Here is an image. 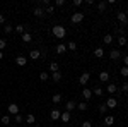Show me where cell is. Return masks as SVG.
Wrapping results in <instances>:
<instances>
[{"mask_svg": "<svg viewBox=\"0 0 128 127\" xmlns=\"http://www.w3.org/2000/svg\"><path fill=\"white\" fill-rule=\"evenodd\" d=\"M51 33H53V36H55V38L63 39L65 36H67V28H65V26H62V24H56V26H53Z\"/></svg>", "mask_w": 128, "mask_h": 127, "instance_id": "6da1fadb", "label": "cell"}, {"mask_svg": "<svg viewBox=\"0 0 128 127\" xmlns=\"http://www.w3.org/2000/svg\"><path fill=\"white\" fill-rule=\"evenodd\" d=\"M104 103H106L108 110H113V108H116V107H118V98H116V96H109L108 100L104 101Z\"/></svg>", "mask_w": 128, "mask_h": 127, "instance_id": "7a4b0ae2", "label": "cell"}, {"mask_svg": "<svg viewBox=\"0 0 128 127\" xmlns=\"http://www.w3.org/2000/svg\"><path fill=\"white\" fill-rule=\"evenodd\" d=\"M84 17H86V16H84L82 12H74V14H72V17H70V21H72L74 24H79V22L84 21Z\"/></svg>", "mask_w": 128, "mask_h": 127, "instance_id": "3957f363", "label": "cell"}, {"mask_svg": "<svg viewBox=\"0 0 128 127\" xmlns=\"http://www.w3.org/2000/svg\"><path fill=\"white\" fill-rule=\"evenodd\" d=\"M19 112H20V110H19V107H17L16 103H10L9 107H7V113H9V115H14V117H16Z\"/></svg>", "mask_w": 128, "mask_h": 127, "instance_id": "277c9868", "label": "cell"}, {"mask_svg": "<svg viewBox=\"0 0 128 127\" xmlns=\"http://www.w3.org/2000/svg\"><path fill=\"white\" fill-rule=\"evenodd\" d=\"M116 17H118V21L121 22V24H123V28H125V26H128V17H126V12H123V10H121V12H118V14H116Z\"/></svg>", "mask_w": 128, "mask_h": 127, "instance_id": "5b68a950", "label": "cell"}, {"mask_svg": "<svg viewBox=\"0 0 128 127\" xmlns=\"http://www.w3.org/2000/svg\"><path fill=\"white\" fill-rule=\"evenodd\" d=\"M60 115H62V110H58L56 107L50 112V118H51V120H55V122H56V120H60Z\"/></svg>", "mask_w": 128, "mask_h": 127, "instance_id": "8992f818", "label": "cell"}, {"mask_svg": "<svg viewBox=\"0 0 128 127\" xmlns=\"http://www.w3.org/2000/svg\"><path fill=\"white\" fill-rule=\"evenodd\" d=\"M89 79H90V74H89V72H82L80 77H79V82L82 84V86H86V84L89 82Z\"/></svg>", "mask_w": 128, "mask_h": 127, "instance_id": "52a82bcc", "label": "cell"}, {"mask_svg": "<svg viewBox=\"0 0 128 127\" xmlns=\"http://www.w3.org/2000/svg\"><path fill=\"white\" fill-rule=\"evenodd\" d=\"M121 57H123V53H121L120 50H111V52H109V59L111 60H120Z\"/></svg>", "mask_w": 128, "mask_h": 127, "instance_id": "ba28073f", "label": "cell"}, {"mask_svg": "<svg viewBox=\"0 0 128 127\" xmlns=\"http://www.w3.org/2000/svg\"><path fill=\"white\" fill-rule=\"evenodd\" d=\"M60 122H62V124H68V122H70V112L63 110L62 115H60Z\"/></svg>", "mask_w": 128, "mask_h": 127, "instance_id": "9c48e42d", "label": "cell"}, {"mask_svg": "<svg viewBox=\"0 0 128 127\" xmlns=\"http://www.w3.org/2000/svg\"><path fill=\"white\" fill-rule=\"evenodd\" d=\"M32 14H34L36 17H44V16H46V12H44V9H43V7H40V5H38V7H34V10H32Z\"/></svg>", "mask_w": 128, "mask_h": 127, "instance_id": "30bf717a", "label": "cell"}, {"mask_svg": "<svg viewBox=\"0 0 128 127\" xmlns=\"http://www.w3.org/2000/svg\"><path fill=\"white\" fill-rule=\"evenodd\" d=\"M106 91H108V95H116L118 86H116L114 82H108V88H106Z\"/></svg>", "mask_w": 128, "mask_h": 127, "instance_id": "8fae6325", "label": "cell"}, {"mask_svg": "<svg viewBox=\"0 0 128 127\" xmlns=\"http://www.w3.org/2000/svg\"><path fill=\"white\" fill-rule=\"evenodd\" d=\"M29 59L31 60H40L41 59V52H40V50H36V48L31 50V52H29Z\"/></svg>", "mask_w": 128, "mask_h": 127, "instance_id": "7c38bea8", "label": "cell"}, {"mask_svg": "<svg viewBox=\"0 0 128 127\" xmlns=\"http://www.w3.org/2000/svg\"><path fill=\"white\" fill-rule=\"evenodd\" d=\"M75 108H77V103H75L74 100H68V101L65 103V110H67V112H72V110H75Z\"/></svg>", "mask_w": 128, "mask_h": 127, "instance_id": "4fadbf2b", "label": "cell"}, {"mask_svg": "<svg viewBox=\"0 0 128 127\" xmlns=\"http://www.w3.org/2000/svg\"><path fill=\"white\" fill-rule=\"evenodd\" d=\"M16 64H17V65H19V67H24V65H26V64H28V59H26V57H24V55H19V57H17V59H16Z\"/></svg>", "mask_w": 128, "mask_h": 127, "instance_id": "5bb4252c", "label": "cell"}, {"mask_svg": "<svg viewBox=\"0 0 128 127\" xmlns=\"http://www.w3.org/2000/svg\"><path fill=\"white\" fill-rule=\"evenodd\" d=\"M82 98H84V100H90V98H92V89L84 88L82 89Z\"/></svg>", "mask_w": 128, "mask_h": 127, "instance_id": "9a60e30c", "label": "cell"}, {"mask_svg": "<svg viewBox=\"0 0 128 127\" xmlns=\"http://www.w3.org/2000/svg\"><path fill=\"white\" fill-rule=\"evenodd\" d=\"M99 81H101V82H108L109 81V72L108 70H102V72L99 74Z\"/></svg>", "mask_w": 128, "mask_h": 127, "instance_id": "2e32d148", "label": "cell"}, {"mask_svg": "<svg viewBox=\"0 0 128 127\" xmlns=\"http://www.w3.org/2000/svg\"><path fill=\"white\" fill-rule=\"evenodd\" d=\"M20 38H22L24 43H31V41H32V34H31L29 31H26L24 34H20Z\"/></svg>", "mask_w": 128, "mask_h": 127, "instance_id": "e0dca14e", "label": "cell"}, {"mask_svg": "<svg viewBox=\"0 0 128 127\" xmlns=\"http://www.w3.org/2000/svg\"><path fill=\"white\" fill-rule=\"evenodd\" d=\"M2 29H4V33H5V34H10V33L14 31V26H12L10 22H5V24L2 26Z\"/></svg>", "mask_w": 128, "mask_h": 127, "instance_id": "ac0fdd59", "label": "cell"}, {"mask_svg": "<svg viewBox=\"0 0 128 127\" xmlns=\"http://www.w3.org/2000/svg\"><path fill=\"white\" fill-rule=\"evenodd\" d=\"M114 124V117L113 115H106L104 117V127H109V125H113Z\"/></svg>", "mask_w": 128, "mask_h": 127, "instance_id": "d6986e66", "label": "cell"}, {"mask_svg": "<svg viewBox=\"0 0 128 127\" xmlns=\"http://www.w3.org/2000/svg\"><path fill=\"white\" fill-rule=\"evenodd\" d=\"M56 53H58V55H63V53H65V52H67V45H63V43H60V45H56Z\"/></svg>", "mask_w": 128, "mask_h": 127, "instance_id": "ffe728a7", "label": "cell"}, {"mask_svg": "<svg viewBox=\"0 0 128 127\" xmlns=\"http://www.w3.org/2000/svg\"><path fill=\"white\" fill-rule=\"evenodd\" d=\"M0 122H2L4 125H12V124H10V122H12V120H10V115H4V117H0Z\"/></svg>", "mask_w": 128, "mask_h": 127, "instance_id": "44dd1931", "label": "cell"}, {"mask_svg": "<svg viewBox=\"0 0 128 127\" xmlns=\"http://www.w3.org/2000/svg\"><path fill=\"white\" fill-rule=\"evenodd\" d=\"M113 41H114V38H113V34H106V36L102 38V43H104V45H111Z\"/></svg>", "mask_w": 128, "mask_h": 127, "instance_id": "7402d4cb", "label": "cell"}, {"mask_svg": "<svg viewBox=\"0 0 128 127\" xmlns=\"http://www.w3.org/2000/svg\"><path fill=\"white\" fill-rule=\"evenodd\" d=\"M94 55H96L98 59H102V57H104V50L101 48V47H98V48L94 50Z\"/></svg>", "mask_w": 128, "mask_h": 127, "instance_id": "603a6c76", "label": "cell"}, {"mask_svg": "<svg viewBox=\"0 0 128 127\" xmlns=\"http://www.w3.org/2000/svg\"><path fill=\"white\" fill-rule=\"evenodd\" d=\"M51 79L55 81V82H58V81H62V72H51Z\"/></svg>", "mask_w": 128, "mask_h": 127, "instance_id": "cb8c5ba5", "label": "cell"}, {"mask_svg": "<svg viewBox=\"0 0 128 127\" xmlns=\"http://www.w3.org/2000/svg\"><path fill=\"white\" fill-rule=\"evenodd\" d=\"M14 31H17L19 34H24V33H26V26H24V24H17V26L14 28Z\"/></svg>", "mask_w": 128, "mask_h": 127, "instance_id": "d4e9b609", "label": "cell"}, {"mask_svg": "<svg viewBox=\"0 0 128 127\" xmlns=\"http://www.w3.org/2000/svg\"><path fill=\"white\" fill-rule=\"evenodd\" d=\"M118 45H120V47H126V45H128L126 36H118Z\"/></svg>", "mask_w": 128, "mask_h": 127, "instance_id": "484cf974", "label": "cell"}, {"mask_svg": "<svg viewBox=\"0 0 128 127\" xmlns=\"http://www.w3.org/2000/svg\"><path fill=\"white\" fill-rule=\"evenodd\" d=\"M118 91L121 93V95H125V93H126V91H128V81H125V82H123V84L120 86V88H118Z\"/></svg>", "mask_w": 128, "mask_h": 127, "instance_id": "4316f807", "label": "cell"}, {"mask_svg": "<svg viewBox=\"0 0 128 127\" xmlns=\"http://www.w3.org/2000/svg\"><path fill=\"white\" fill-rule=\"evenodd\" d=\"M24 120H26V122H28V124H34V122H36V117H34V115H32V113H28V115H26V118H24Z\"/></svg>", "mask_w": 128, "mask_h": 127, "instance_id": "83f0119b", "label": "cell"}, {"mask_svg": "<svg viewBox=\"0 0 128 127\" xmlns=\"http://www.w3.org/2000/svg\"><path fill=\"white\" fill-rule=\"evenodd\" d=\"M50 70H51V72H58L60 65L56 64V62H51V64H50Z\"/></svg>", "mask_w": 128, "mask_h": 127, "instance_id": "f1b7e54d", "label": "cell"}, {"mask_svg": "<svg viewBox=\"0 0 128 127\" xmlns=\"http://www.w3.org/2000/svg\"><path fill=\"white\" fill-rule=\"evenodd\" d=\"M67 50H70V52H75V50H77V43H75V41H68Z\"/></svg>", "mask_w": 128, "mask_h": 127, "instance_id": "f546056e", "label": "cell"}, {"mask_svg": "<svg viewBox=\"0 0 128 127\" xmlns=\"http://www.w3.org/2000/svg\"><path fill=\"white\" fill-rule=\"evenodd\" d=\"M51 101H53L55 105H58L60 101H62V95H58V93H56V95H53V96H51Z\"/></svg>", "mask_w": 128, "mask_h": 127, "instance_id": "4dcf8cb0", "label": "cell"}, {"mask_svg": "<svg viewBox=\"0 0 128 127\" xmlns=\"http://www.w3.org/2000/svg\"><path fill=\"white\" fill-rule=\"evenodd\" d=\"M120 76H121L123 79H125V77H128V67H125V65H123V67L120 69Z\"/></svg>", "mask_w": 128, "mask_h": 127, "instance_id": "1f68e13d", "label": "cell"}, {"mask_svg": "<svg viewBox=\"0 0 128 127\" xmlns=\"http://www.w3.org/2000/svg\"><path fill=\"white\" fill-rule=\"evenodd\" d=\"M106 7H108V4H106V2H99V4H98V10H99V12H104Z\"/></svg>", "mask_w": 128, "mask_h": 127, "instance_id": "d6a6232c", "label": "cell"}, {"mask_svg": "<svg viewBox=\"0 0 128 127\" xmlns=\"http://www.w3.org/2000/svg\"><path fill=\"white\" fill-rule=\"evenodd\" d=\"M77 108H79L80 112H86L87 110V103L86 101H80V103H77Z\"/></svg>", "mask_w": 128, "mask_h": 127, "instance_id": "836d02e7", "label": "cell"}, {"mask_svg": "<svg viewBox=\"0 0 128 127\" xmlns=\"http://www.w3.org/2000/svg\"><path fill=\"white\" fill-rule=\"evenodd\" d=\"M92 95H96V96H102V89L96 86V88H92Z\"/></svg>", "mask_w": 128, "mask_h": 127, "instance_id": "e575fe53", "label": "cell"}, {"mask_svg": "<svg viewBox=\"0 0 128 127\" xmlns=\"http://www.w3.org/2000/svg\"><path fill=\"white\" fill-rule=\"evenodd\" d=\"M40 79L43 81V82H44V81H48V79H50V74H48V72H44V70H43V72H40Z\"/></svg>", "mask_w": 128, "mask_h": 127, "instance_id": "d590c367", "label": "cell"}, {"mask_svg": "<svg viewBox=\"0 0 128 127\" xmlns=\"http://www.w3.org/2000/svg\"><path fill=\"white\" fill-rule=\"evenodd\" d=\"M98 110H99V113H102V115H104V113L108 112V107H106V103H101Z\"/></svg>", "mask_w": 128, "mask_h": 127, "instance_id": "8d00e7d4", "label": "cell"}, {"mask_svg": "<svg viewBox=\"0 0 128 127\" xmlns=\"http://www.w3.org/2000/svg\"><path fill=\"white\" fill-rule=\"evenodd\" d=\"M116 34H118V36H125V34H126L125 28H123V26H121V28H116Z\"/></svg>", "mask_w": 128, "mask_h": 127, "instance_id": "74e56055", "label": "cell"}, {"mask_svg": "<svg viewBox=\"0 0 128 127\" xmlns=\"http://www.w3.org/2000/svg\"><path fill=\"white\" fill-rule=\"evenodd\" d=\"M22 120H24V117H22V115H20V113H17V115H16V117H14V122H16V124H20V122H22Z\"/></svg>", "mask_w": 128, "mask_h": 127, "instance_id": "f35d334b", "label": "cell"}, {"mask_svg": "<svg viewBox=\"0 0 128 127\" xmlns=\"http://www.w3.org/2000/svg\"><path fill=\"white\" fill-rule=\"evenodd\" d=\"M44 12H46V14H53V12H55V5H48V7L44 9Z\"/></svg>", "mask_w": 128, "mask_h": 127, "instance_id": "ab89813d", "label": "cell"}, {"mask_svg": "<svg viewBox=\"0 0 128 127\" xmlns=\"http://www.w3.org/2000/svg\"><path fill=\"white\" fill-rule=\"evenodd\" d=\"M5 47H7V39H0V52H4Z\"/></svg>", "mask_w": 128, "mask_h": 127, "instance_id": "60d3db41", "label": "cell"}, {"mask_svg": "<svg viewBox=\"0 0 128 127\" xmlns=\"http://www.w3.org/2000/svg\"><path fill=\"white\" fill-rule=\"evenodd\" d=\"M55 5L56 7H63L65 5V0H55Z\"/></svg>", "mask_w": 128, "mask_h": 127, "instance_id": "b9f144b4", "label": "cell"}, {"mask_svg": "<svg viewBox=\"0 0 128 127\" xmlns=\"http://www.w3.org/2000/svg\"><path fill=\"white\" fill-rule=\"evenodd\" d=\"M5 22H7V19H5V16H4V14H0V26H4Z\"/></svg>", "mask_w": 128, "mask_h": 127, "instance_id": "7bdbcfd3", "label": "cell"}, {"mask_svg": "<svg viewBox=\"0 0 128 127\" xmlns=\"http://www.w3.org/2000/svg\"><path fill=\"white\" fill-rule=\"evenodd\" d=\"M121 59H123V64H125V67H128V55H123Z\"/></svg>", "mask_w": 128, "mask_h": 127, "instance_id": "ee69618b", "label": "cell"}, {"mask_svg": "<svg viewBox=\"0 0 128 127\" xmlns=\"http://www.w3.org/2000/svg\"><path fill=\"white\" fill-rule=\"evenodd\" d=\"M82 4H84V2H82V0H74V5H75V7H80V5H82Z\"/></svg>", "mask_w": 128, "mask_h": 127, "instance_id": "f6af8a7d", "label": "cell"}, {"mask_svg": "<svg viewBox=\"0 0 128 127\" xmlns=\"http://www.w3.org/2000/svg\"><path fill=\"white\" fill-rule=\"evenodd\" d=\"M82 127H92V124L89 120H86V122H82Z\"/></svg>", "mask_w": 128, "mask_h": 127, "instance_id": "bcb514c9", "label": "cell"}, {"mask_svg": "<svg viewBox=\"0 0 128 127\" xmlns=\"http://www.w3.org/2000/svg\"><path fill=\"white\" fill-rule=\"evenodd\" d=\"M4 57H5V55H4V52H0V60L4 59Z\"/></svg>", "mask_w": 128, "mask_h": 127, "instance_id": "7dc6e473", "label": "cell"}, {"mask_svg": "<svg viewBox=\"0 0 128 127\" xmlns=\"http://www.w3.org/2000/svg\"><path fill=\"white\" fill-rule=\"evenodd\" d=\"M9 127H17V125H9Z\"/></svg>", "mask_w": 128, "mask_h": 127, "instance_id": "c3c4849f", "label": "cell"}, {"mask_svg": "<svg viewBox=\"0 0 128 127\" xmlns=\"http://www.w3.org/2000/svg\"><path fill=\"white\" fill-rule=\"evenodd\" d=\"M125 95H126V96H128V91H126V93H125Z\"/></svg>", "mask_w": 128, "mask_h": 127, "instance_id": "681fc988", "label": "cell"}, {"mask_svg": "<svg viewBox=\"0 0 128 127\" xmlns=\"http://www.w3.org/2000/svg\"><path fill=\"white\" fill-rule=\"evenodd\" d=\"M126 17H128V12H126Z\"/></svg>", "mask_w": 128, "mask_h": 127, "instance_id": "f907efd6", "label": "cell"}, {"mask_svg": "<svg viewBox=\"0 0 128 127\" xmlns=\"http://www.w3.org/2000/svg\"><path fill=\"white\" fill-rule=\"evenodd\" d=\"M36 127H41V125H36Z\"/></svg>", "mask_w": 128, "mask_h": 127, "instance_id": "816d5d0a", "label": "cell"}]
</instances>
